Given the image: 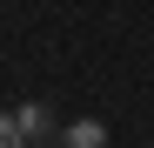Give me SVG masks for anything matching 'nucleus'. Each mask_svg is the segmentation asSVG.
I'll use <instances>...</instances> for the list:
<instances>
[{
	"label": "nucleus",
	"mask_w": 154,
	"mask_h": 148,
	"mask_svg": "<svg viewBox=\"0 0 154 148\" xmlns=\"http://www.w3.org/2000/svg\"><path fill=\"white\" fill-rule=\"evenodd\" d=\"M0 148H27V135H20V121H14V114H0Z\"/></svg>",
	"instance_id": "obj_3"
},
{
	"label": "nucleus",
	"mask_w": 154,
	"mask_h": 148,
	"mask_svg": "<svg viewBox=\"0 0 154 148\" xmlns=\"http://www.w3.org/2000/svg\"><path fill=\"white\" fill-rule=\"evenodd\" d=\"M27 148H47V141H27Z\"/></svg>",
	"instance_id": "obj_4"
},
{
	"label": "nucleus",
	"mask_w": 154,
	"mask_h": 148,
	"mask_svg": "<svg viewBox=\"0 0 154 148\" xmlns=\"http://www.w3.org/2000/svg\"><path fill=\"white\" fill-rule=\"evenodd\" d=\"M60 148H107V128H100L94 114H81V121H60Z\"/></svg>",
	"instance_id": "obj_2"
},
{
	"label": "nucleus",
	"mask_w": 154,
	"mask_h": 148,
	"mask_svg": "<svg viewBox=\"0 0 154 148\" xmlns=\"http://www.w3.org/2000/svg\"><path fill=\"white\" fill-rule=\"evenodd\" d=\"M14 121H20V135H27V141H47V135L60 128L47 101H20V108H14Z\"/></svg>",
	"instance_id": "obj_1"
}]
</instances>
